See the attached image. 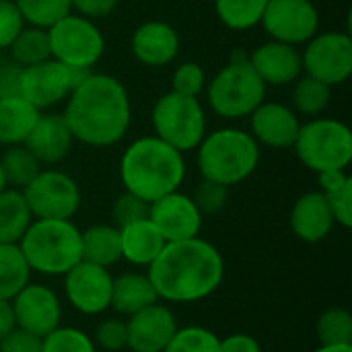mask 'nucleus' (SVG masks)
<instances>
[{"mask_svg":"<svg viewBox=\"0 0 352 352\" xmlns=\"http://www.w3.org/2000/svg\"><path fill=\"white\" fill-rule=\"evenodd\" d=\"M21 72L23 66L10 62H0V99H8V97H21L19 89H21Z\"/></svg>","mask_w":352,"mask_h":352,"instance_id":"obj_44","label":"nucleus"},{"mask_svg":"<svg viewBox=\"0 0 352 352\" xmlns=\"http://www.w3.org/2000/svg\"><path fill=\"white\" fill-rule=\"evenodd\" d=\"M25 19L12 0H0V50H6L23 31Z\"/></svg>","mask_w":352,"mask_h":352,"instance_id":"obj_42","label":"nucleus"},{"mask_svg":"<svg viewBox=\"0 0 352 352\" xmlns=\"http://www.w3.org/2000/svg\"><path fill=\"white\" fill-rule=\"evenodd\" d=\"M177 328V318L171 307L163 301H157L126 318V349L132 352H163Z\"/></svg>","mask_w":352,"mask_h":352,"instance_id":"obj_17","label":"nucleus"},{"mask_svg":"<svg viewBox=\"0 0 352 352\" xmlns=\"http://www.w3.org/2000/svg\"><path fill=\"white\" fill-rule=\"evenodd\" d=\"M19 248L31 272L41 276H64L82 262L80 229L72 221L33 219Z\"/></svg>","mask_w":352,"mask_h":352,"instance_id":"obj_5","label":"nucleus"},{"mask_svg":"<svg viewBox=\"0 0 352 352\" xmlns=\"http://www.w3.org/2000/svg\"><path fill=\"white\" fill-rule=\"evenodd\" d=\"M93 342L97 349L107 352H120L128 344V332H126V320L124 318H105L95 328Z\"/></svg>","mask_w":352,"mask_h":352,"instance_id":"obj_38","label":"nucleus"},{"mask_svg":"<svg viewBox=\"0 0 352 352\" xmlns=\"http://www.w3.org/2000/svg\"><path fill=\"white\" fill-rule=\"evenodd\" d=\"M31 223L33 214L23 190L6 188L0 194V243H19Z\"/></svg>","mask_w":352,"mask_h":352,"instance_id":"obj_27","label":"nucleus"},{"mask_svg":"<svg viewBox=\"0 0 352 352\" xmlns=\"http://www.w3.org/2000/svg\"><path fill=\"white\" fill-rule=\"evenodd\" d=\"M334 217L326 202V196L316 190L297 198L291 208V231L305 243L324 241L334 229Z\"/></svg>","mask_w":352,"mask_h":352,"instance_id":"obj_22","label":"nucleus"},{"mask_svg":"<svg viewBox=\"0 0 352 352\" xmlns=\"http://www.w3.org/2000/svg\"><path fill=\"white\" fill-rule=\"evenodd\" d=\"M39 109L33 107L23 97L0 99V144L16 146L25 144L29 132L33 130Z\"/></svg>","mask_w":352,"mask_h":352,"instance_id":"obj_25","label":"nucleus"},{"mask_svg":"<svg viewBox=\"0 0 352 352\" xmlns=\"http://www.w3.org/2000/svg\"><path fill=\"white\" fill-rule=\"evenodd\" d=\"M349 179H351V175L346 173V169H326V171L318 173V184H320L322 194H328V192L340 188Z\"/></svg>","mask_w":352,"mask_h":352,"instance_id":"obj_47","label":"nucleus"},{"mask_svg":"<svg viewBox=\"0 0 352 352\" xmlns=\"http://www.w3.org/2000/svg\"><path fill=\"white\" fill-rule=\"evenodd\" d=\"M14 328H16V322H14L12 305H10V301L0 299V340H2L6 334H10Z\"/></svg>","mask_w":352,"mask_h":352,"instance_id":"obj_48","label":"nucleus"},{"mask_svg":"<svg viewBox=\"0 0 352 352\" xmlns=\"http://www.w3.org/2000/svg\"><path fill=\"white\" fill-rule=\"evenodd\" d=\"M146 274L167 305H188L208 299L225 278L223 254L206 239L192 237L165 243Z\"/></svg>","mask_w":352,"mask_h":352,"instance_id":"obj_1","label":"nucleus"},{"mask_svg":"<svg viewBox=\"0 0 352 352\" xmlns=\"http://www.w3.org/2000/svg\"><path fill=\"white\" fill-rule=\"evenodd\" d=\"M130 50L144 66H167L179 54V35L165 21H146L132 33Z\"/></svg>","mask_w":352,"mask_h":352,"instance_id":"obj_20","label":"nucleus"},{"mask_svg":"<svg viewBox=\"0 0 352 352\" xmlns=\"http://www.w3.org/2000/svg\"><path fill=\"white\" fill-rule=\"evenodd\" d=\"M0 352H41V338L14 328L0 340Z\"/></svg>","mask_w":352,"mask_h":352,"instance_id":"obj_43","label":"nucleus"},{"mask_svg":"<svg viewBox=\"0 0 352 352\" xmlns=\"http://www.w3.org/2000/svg\"><path fill=\"white\" fill-rule=\"evenodd\" d=\"M326 196V202L330 206V212L334 217V223L344 227V229H351L352 227V177L342 184L340 188L324 194Z\"/></svg>","mask_w":352,"mask_h":352,"instance_id":"obj_41","label":"nucleus"},{"mask_svg":"<svg viewBox=\"0 0 352 352\" xmlns=\"http://www.w3.org/2000/svg\"><path fill=\"white\" fill-rule=\"evenodd\" d=\"M120 179L126 192L151 204L177 192L184 184V153L157 136H142L124 151L120 159Z\"/></svg>","mask_w":352,"mask_h":352,"instance_id":"obj_3","label":"nucleus"},{"mask_svg":"<svg viewBox=\"0 0 352 352\" xmlns=\"http://www.w3.org/2000/svg\"><path fill=\"white\" fill-rule=\"evenodd\" d=\"M12 62L19 66H33L39 64L43 60L52 58V50H50V35L47 29L41 27H23V31L14 37V41L8 45Z\"/></svg>","mask_w":352,"mask_h":352,"instance_id":"obj_29","label":"nucleus"},{"mask_svg":"<svg viewBox=\"0 0 352 352\" xmlns=\"http://www.w3.org/2000/svg\"><path fill=\"white\" fill-rule=\"evenodd\" d=\"M252 136L258 144L270 146V148H293L299 128H301V120L295 113V109H291L285 103H276V101H262L254 111H252Z\"/></svg>","mask_w":352,"mask_h":352,"instance_id":"obj_18","label":"nucleus"},{"mask_svg":"<svg viewBox=\"0 0 352 352\" xmlns=\"http://www.w3.org/2000/svg\"><path fill=\"white\" fill-rule=\"evenodd\" d=\"M62 116L74 140L105 148L126 136L132 105L126 87L116 76L87 72L68 95Z\"/></svg>","mask_w":352,"mask_h":352,"instance_id":"obj_2","label":"nucleus"},{"mask_svg":"<svg viewBox=\"0 0 352 352\" xmlns=\"http://www.w3.org/2000/svg\"><path fill=\"white\" fill-rule=\"evenodd\" d=\"M72 140L74 138L64 116L39 113L33 130L25 140V146L37 157L41 165H56L70 153Z\"/></svg>","mask_w":352,"mask_h":352,"instance_id":"obj_21","label":"nucleus"},{"mask_svg":"<svg viewBox=\"0 0 352 352\" xmlns=\"http://www.w3.org/2000/svg\"><path fill=\"white\" fill-rule=\"evenodd\" d=\"M41 352H97L93 338L70 326H58L41 338Z\"/></svg>","mask_w":352,"mask_h":352,"instance_id":"obj_36","label":"nucleus"},{"mask_svg":"<svg viewBox=\"0 0 352 352\" xmlns=\"http://www.w3.org/2000/svg\"><path fill=\"white\" fill-rule=\"evenodd\" d=\"M221 352H262V346L254 336L237 332L221 338Z\"/></svg>","mask_w":352,"mask_h":352,"instance_id":"obj_46","label":"nucleus"},{"mask_svg":"<svg viewBox=\"0 0 352 352\" xmlns=\"http://www.w3.org/2000/svg\"><path fill=\"white\" fill-rule=\"evenodd\" d=\"M52 58L76 72H89L105 54L101 29L76 12L66 14L47 29Z\"/></svg>","mask_w":352,"mask_h":352,"instance_id":"obj_9","label":"nucleus"},{"mask_svg":"<svg viewBox=\"0 0 352 352\" xmlns=\"http://www.w3.org/2000/svg\"><path fill=\"white\" fill-rule=\"evenodd\" d=\"M148 202H144L142 198L130 194L124 190V194H120L113 202V208H111V219H113V225L120 229L124 225H130V223H136V221H142V219H148Z\"/></svg>","mask_w":352,"mask_h":352,"instance_id":"obj_40","label":"nucleus"},{"mask_svg":"<svg viewBox=\"0 0 352 352\" xmlns=\"http://www.w3.org/2000/svg\"><path fill=\"white\" fill-rule=\"evenodd\" d=\"M8 188V184H6V177H4V171H2V167H0V194L4 192Z\"/></svg>","mask_w":352,"mask_h":352,"instance_id":"obj_50","label":"nucleus"},{"mask_svg":"<svg viewBox=\"0 0 352 352\" xmlns=\"http://www.w3.org/2000/svg\"><path fill=\"white\" fill-rule=\"evenodd\" d=\"M70 6L76 14L95 21L111 14L118 6V0H70Z\"/></svg>","mask_w":352,"mask_h":352,"instance_id":"obj_45","label":"nucleus"},{"mask_svg":"<svg viewBox=\"0 0 352 352\" xmlns=\"http://www.w3.org/2000/svg\"><path fill=\"white\" fill-rule=\"evenodd\" d=\"M196 151L202 179L225 188L245 182L260 163V144L250 132L237 128H221L206 134Z\"/></svg>","mask_w":352,"mask_h":352,"instance_id":"obj_4","label":"nucleus"},{"mask_svg":"<svg viewBox=\"0 0 352 352\" xmlns=\"http://www.w3.org/2000/svg\"><path fill=\"white\" fill-rule=\"evenodd\" d=\"M165 239L159 229L148 221H136L120 227V250L122 260L136 268H148L165 248Z\"/></svg>","mask_w":352,"mask_h":352,"instance_id":"obj_23","label":"nucleus"},{"mask_svg":"<svg viewBox=\"0 0 352 352\" xmlns=\"http://www.w3.org/2000/svg\"><path fill=\"white\" fill-rule=\"evenodd\" d=\"M23 14L25 23L50 29L54 23L72 12L70 0H12Z\"/></svg>","mask_w":352,"mask_h":352,"instance_id":"obj_33","label":"nucleus"},{"mask_svg":"<svg viewBox=\"0 0 352 352\" xmlns=\"http://www.w3.org/2000/svg\"><path fill=\"white\" fill-rule=\"evenodd\" d=\"M250 62L266 87H287L303 74V62L297 45L276 39L258 45L250 54Z\"/></svg>","mask_w":352,"mask_h":352,"instance_id":"obj_19","label":"nucleus"},{"mask_svg":"<svg viewBox=\"0 0 352 352\" xmlns=\"http://www.w3.org/2000/svg\"><path fill=\"white\" fill-rule=\"evenodd\" d=\"M307 76L328 87L342 85L352 74V37L344 31L316 33L301 56Z\"/></svg>","mask_w":352,"mask_h":352,"instance_id":"obj_11","label":"nucleus"},{"mask_svg":"<svg viewBox=\"0 0 352 352\" xmlns=\"http://www.w3.org/2000/svg\"><path fill=\"white\" fill-rule=\"evenodd\" d=\"M85 74L87 72H76L64 66L62 62L50 58L39 64L23 68L19 95L39 111L50 109L68 99V95Z\"/></svg>","mask_w":352,"mask_h":352,"instance_id":"obj_12","label":"nucleus"},{"mask_svg":"<svg viewBox=\"0 0 352 352\" xmlns=\"http://www.w3.org/2000/svg\"><path fill=\"white\" fill-rule=\"evenodd\" d=\"M268 0H214L219 21L233 31H248L260 25Z\"/></svg>","mask_w":352,"mask_h":352,"instance_id":"obj_30","label":"nucleus"},{"mask_svg":"<svg viewBox=\"0 0 352 352\" xmlns=\"http://www.w3.org/2000/svg\"><path fill=\"white\" fill-rule=\"evenodd\" d=\"M0 167L4 171L8 188L16 190H23L41 171V163L25 144L6 146L4 155L0 157Z\"/></svg>","mask_w":352,"mask_h":352,"instance_id":"obj_31","label":"nucleus"},{"mask_svg":"<svg viewBox=\"0 0 352 352\" xmlns=\"http://www.w3.org/2000/svg\"><path fill=\"white\" fill-rule=\"evenodd\" d=\"M80 243H82V260L111 268L122 260L120 250V229L116 225H93L85 231H80Z\"/></svg>","mask_w":352,"mask_h":352,"instance_id":"obj_26","label":"nucleus"},{"mask_svg":"<svg viewBox=\"0 0 352 352\" xmlns=\"http://www.w3.org/2000/svg\"><path fill=\"white\" fill-rule=\"evenodd\" d=\"M206 89V72L198 62H184L175 68L171 78V91L186 97H200Z\"/></svg>","mask_w":352,"mask_h":352,"instance_id":"obj_37","label":"nucleus"},{"mask_svg":"<svg viewBox=\"0 0 352 352\" xmlns=\"http://www.w3.org/2000/svg\"><path fill=\"white\" fill-rule=\"evenodd\" d=\"M320 344H352V316L344 307L326 309L316 324Z\"/></svg>","mask_w":352,"mask_h":352,"instance_id":"obj_34","label":"nucleus"},{"mask_svg":"<svg viewBox=\"0 0 352 352\" xmlns=\"http://www.w3.org/2000/svg\"><path fill=\"white\" fill-rule=\"evenodd\" d=\"M155 136L179 153L194 151L206 136V113L198 97L165 93L153 107Z\"/></svg>","mask_w":352,"mask_h":352,"instance_id":"obj_8","label":"nucleus"},{"mask_svg":"<svg viewBox=\"0 0 352 352\" xmlns=\"http://www.w3.org/2000/svg\"><path fill=\"white\" fill-rule=\"evenodd\" d=\"M206 99L210 109L225 120H239L266 101V85L256 74L250 56L235 52L231 60L206 82Z\"/></svg>","mask_w":352,"mask_h":352,"instance_id":"obj_6","label":"nucleus"},{"mask_svg":"<svg viewBox=\"0 0 352 352\" xmlns=\"http://www.w3.org/2000/svg\"><path fill=\"white\" fill-rule=\"evenodd\" d=\"M227 198H229V188L208 182V179H202L192 194V200L202 212V217L221 212L227 204Z\"/></svg>","mask_w":352,"mask_h":352,"instance_id":"obj_39","label":"nucleus"},{"mask_svg":"<svg viewBox=\"0 0 352 352\" xmlns=\"http://www.w3.org/2000/svg\"><path fill=\"white\" fill-rule=\"evenodd\" d=\"M159 301V295L148 278L142 272H124L113 276L111 285V309L122 318H130L136 311Z\"/></svg>","mask_w":352,"mask_h":352,"instance_id":"obj_24","label":"nucleus"},{"mask_svg":"<svg viewBox=\"0 0 352 352\" xmlns=\"http://www.w3.org/2000/svg\"><path fill=\"white\" fill-rule=\"evenodd\" d=\"M293 148L299 161L316 173L346 169L352 161V132L340 120L318 116L301 124Z\"/></svg>","mask_w":352,"mask_h":352,"instance_id":"obj_7","label":"nucleus"},{"mask_svg":"<svg viewBox=\"0 0 352 352\" xmlns=\"http://www.w3.org/2000/svg\"><path fill=\"white\" fill-rule=\"evenodd\" d=\"M293 85H295L293 87V105H295L297 116L318 118L320 113L326 111V107L330 103L332 87H328L307 74H301Z\"/></svg>","mask_w":352,"mask_h":352,"instance_id":"obj_32","label":"nucleus"},{"mask_svg":"<svg viewBox=\"0 0 352 352\" xmlns=\"http://www.w3.org/2000/svg\"><path fill=\"white\" fill-rule=\"evenodd\" d=\"M260 25L270 39L301 45L320 29V10L311 0H268Z\"/></svg>","mask_w":352,"mask_h":352,"instance_id":"obj_14","label":"nucleus"},{"mask_svg":"<svg viewBox=\"0 0 352 352\" xmlns=\"http://www.w3.org/2000/svg\"><path fill=\"white\" fill-rule=\"evenodd\" d=\"M64 297L68 305L80 316L95 318L111 309V285L113 276L109 268L78 262L64 276Z\"/></svg>","mask_w":352,"mask_h":352,"instance_id":"obj_13","label":"nucleus"},{"mask_svg":"<svg viewBox=\"0 0 352 352\" xmlns=\"http://www.w3.org/2000/svg\"><path fill=\"white\" fill-rule=\"evenodd\" d=\"M148 221L159 229L167 243L198 237L202 231V212L194 204L192 196L184 192H171L148 206Z\"/></svg>","mask_w":352,"mask_h":352,"instance_id":"obj_16","label":"nucleus"},{"mask_svg":"<svg viewBox=\"0 0 352 352\" xmlns=\"http://www.w3.org/2000/svg\"><path fill=\"white\" fill-rule=\"evenodd\" d=\"M311 352H352V344H320Z\"/></svg>","mask_w":352,"mask_h":352,"instance_id":"obj_49","label":"nucleus"},{"mask_svg":"<svg viewBox=\"0 0 352 352\" xmlns=\"http://www.w3.org/2000/svg\"><path fill=\"white\" fill-rule=\"evenodd\" d=\"M163 352H221V338L202 326L177 328Z\"/></svg>","mask_w":352,"mask_h":352,"instance_id":"obj_35","label":"nucleus"},{"mask_svg":"<svg viewBox=\"0 0 352 352\" xmlns=\"http://www.w3.org/2000/svg\"><path fill=\"white\" fill-rule=\"evenodd\" d=\"M33 219L72 221L80 208V188L72 175L60 169H41L23 188Z\"/></svg>","mask_w":352,"mask_h":352,"instance_id":"obj_10","label":"nucleus"},{"mask_svg":"<svg viewBox=\"0 0 352 352\" xmlns=\"http://www.w3.org/2000/svg\"><path fill=\"white\" fill-rule=\"evenodd\" d=\"M12 314L16 328L39 338L62 326V299L58 293L41 283H27L12 299Z\"/></svg>","mask_w":352,"mask_h":352,"instance_id":"obj_15","label":"nucleus"},{"mask_svg":"<svg viewBox=\"0 0 352 352\" xmlns=\"http://www.w3.org/2000/svg\"><path fill=\"white\" fill-rule=\"evenodd\" d=\"M31 274L19 243H0V299L10 301L27 283H31Z\"/></svg>","mask_w":352,"mask_h":352,"instance_id":"obj_28","label":"nucleus"}]
</instances>
